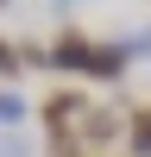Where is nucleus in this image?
I'll return each instance as SVG.
<instances>
[{
  "label": "nucleus",
  "mask_w": 151,
  "mask_h": 157,
  "mask_svg": "<svg viewBox=\"0 0 151 157\" xmlns=\"http://www.w3.org/2000/svg\"><path fill=\"white\" fill-rule=\"evenodd\" d=\"M88 50H95V38H88V32H57V38H50V63H44V69L50 75H82V63H88Z\"/></svg>",
  "instance_id": "obj_1"
},
{
  "label": "nucleus",
  "mask_w": 151,
  "mask_h": 157,
  "mask_svg": "<svg viewBox=\"0 0 151 157\" xmlns=\"http://www.w3.org/2000/svg\"><path fill=\"white\" fill-rule=\"evenodd\" d=\"M38 107H44V126H50V132H76V120H82L88 101H82V88H50Z\"/></svg>",
  "instance_id": "obj_2"
},
{
  "label": "nucleus",
  "mask_w": 151,
  "mask_h": 157,
  "mask_svg": "<svg viewBox=\"0 0 151 157\" xmlns=\"http://www.w3.org/2000/svg\"><path fill=\"white\" fill-rule=\"evenodd\" d=\"M126 63H132V57H126V44H95V50H88V63H82V75H95V82H120Z\"/></svg>",
  "instance_id": "obj_3"
},
{
  "label": "nucleus",
  "mask_w": 151,
  "mask_h": 157,
  "mask_svg": "<svg viewBox=\"0 0 151 157\" xmlns=\"http://www.w3.org/2000/svg\"><path fill=\"white\" fill-rule=\"evenodd\" d=\"M126 151H132V157H151V101L126 107Z\"/></svg>",
  "instance_id": "obj_4"
},
{
  "label": "nucleus",
  "mask_w": 151,
  "mask_h": 157,
  "mask_svg": "<svg viewBox=\"0 0 151 157\" xmlns=\"http://www.w3.org/2000/svg\"><path fill=\"white\" fill-rule=\"evenodd\" d=\"M19 69H25V50L13 44V38H0V82H13Z\"/></svg>",
  "instance_id": "obj_5"
},
{
  "label": "nucleus",
  "mask_w": 151,
  "mask_h": 157,
  "mask_svg": "<svg viewBox=\"0 0 151 157\" xmlns=\"http://www.w3.org/2000/svg\"><path fill=\"white\" fill-rule=\"evenodd\" d=\"M19 120H25V101L13 94V82H6L0 88V126H19Z\"/></svg>",
  "instance_id": "obj_6"
},
{
  "label": "nucleus",
  "mask_w": 151,
  "mask_h": 157,
  "mask_svg": "<svg viewBox=\"0 0 151 157\" xmlns=\"http://www.w3.org/2000/svg\"><path fill=\"white\" fill-rule=\"evenodd\" d=\"M0 157H25V138H13V132H0Z\"/></svg>",
  "instance_id": "obj_7"
},
{
  "label": "nucleus",
  "mask_w": 151,
  "mask_h": 157,
  "mask_svg": "<svg viewBox=\"0 0 151 157\" xmlns=\"http://www.w3.org/2000/svg\"><path fill=\"white\" fill-rule=\"evenodd\" d=\"M0 6H6V0H0Z\"/></svg>",
  "instance_id": "obj_8"
}]
</instances>
